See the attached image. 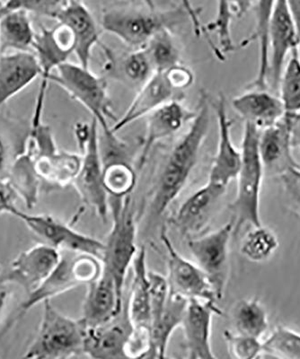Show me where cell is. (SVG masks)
<instances>
[{
    "label": "cell",
    "instance_id": "cell-1",
    "mask_svg": "<svg viewBox=\"0 0 300 359\" xmlns=\"http://www.w3.org/2000/svg\"><path fill=\"white\" fill-rule=\"evenodd\" d=\"M210 127V105L203 96L186 134L174 147L159 174L149 205V219H158L184 190L196 165Z\"/></svg>",
    "mask_w": 300,
    "mask_h": 359
},
{
    "label": "cell",
    "instance_id": "cell-2",
    "mask_svg": "<svg viewBox=\"0 0 300 359\" xmlns=\"http://www.w3.org/2000/svg\"><path fill=\"white\" fill-rule=\"evenodd\" d=\"M260 130L245 123L241 146V166L238 175V190L229 210L234 215V232L238 235L245 226H261L260 194L264 175L259 152Z\"/></svg>",
    "mask_w": 300,
    "mask_h": 359
},
{
    "label": "cell",
    "instance_id": "cell-3",
    "mask_svg": "<svg viewBox=\"0 0 300 359\" xmlns=\"http://www.w3.org/2000/svg\"><path fill=\"white\" fill-rule=\"evenodd\" d=\"M60 252L62 256L57 267L36 290L28 294L27 299L18 307L15 318L6 323L3 332L11 328L14 323L37 304L52 300L53 297L74 290L81 285H88L97 280L103 273V262L95 256L69 251Z\"/></svg>",
    "mask_w": 300,
    "mask_h": 359
},
{
    "label": "cell",
    "instance_id": "cell-4",
    "mask_svg": "<svg viewBox=\"0 0 300 359\" xmlns=\"http://www.w3.org/2000/svg\"><path fill=\"white\" fill-rule=\"evenodd\" d=\"M43 316L25 358L65 359L83 354L85 325L81 320L65 316L50 304H43Z\"/></svg>",
    "mask_w": 300,
    "mask_h": 359
},
{
    "label": "cell",
    "instance_id": "cell-5",
    "mask_svg": "<svg viewBox=\"0 0 300 359\" xmlns=\"http://www.w3.org/2000/svg\"><path fill=\"white\" fill-rule=\"evenodd\" d=\"M109 207L113 215V224L104 243L102 262L104 269L114 278L118 290L123 297L127 273L138 252L136 215L130 195L121 198H111Z\"/></svg>",
    "mask_w": 300,
    "mask_h": 359
},
{
    "label": "cell",
    "instance_id": "cell-6",
    "mask_svg": "<svg viewBox=\"0 0 300 359\" xmlns=\"http://www.w3.org/2000/svg\"><path fill=\"white\" fill-rule=\"evenodd\" d=\"M55 70L56 74L50 76V82L59 86L87 109L107 137H116L108 125V120L114 118V115L104 79L81 64L66 62Z\"/></svg>",
    "mask_w": 300,
    "mask_h": 359
},
{
    "label": "cell",
    "instance_id": "cell-7",
    "mask_svg": "<svg viewBox=\"0 0 300 359\" xmlns=\"http://www.w3.org/2000/svg\"><path fill=\"white\" fill-rule=\"evenodd\" d=\"M98 130L97 121L92 118L91 123L86 129L76 133L82 151V163L72 185L82 201L105 222L110 210L109 195L104 185V163Z\"/></svg>",
    "mask_w": 300,
    "mask_h": 359
},
{
    "label": "cell",
    "instance_id": "cell-8",
    "mask_svg": "<svg viewBox=\"0 0 300 359\" xmlns=\"http://www.w3.org/2000/svg\"><path fill=\"white\" fill-rule=\"evenodd\" d=\"M184 14V9L165 12L111 9L104 13L102 28L137 50L146 46L158 32L177 24Z\"/></svg>",
    "mask_w": 300,
    "mask_h": 359
},
{
    "label": "cell",
    "instance_id": "cell-9",
    "mask_svg": "<svg viewBox=\"0 0 300 359\" xmlns=\"http://www.w3.org/2000/svg\"><path fill=\"white\" fill-rule=\"evenodd\" d=\"M234 232L233 220L199 237L188 238L187 246L193 262L208 276L219 300L224 296L231 271L229 245Z\"/></svg>",
    "mask_w": 300,
    "mask_h": 359
},
{
    "label": "cell",
    "instance_id": "cell-10",
    "mask_svg": "<svg viewBox=\"0 0 300 359\" xmlns=\"http://www.w3.org/2000/svg\"><path fill=\"white\" fill-rule=\"evenodd\" d=\"M33 50L41 67V84L31 120V127L35 128L43 123L41 118L50 76L54 69L68 62L70 54L74 53V37L69 29L62 24L53 29L43 28L35 35Z\"/></svg>",
    "mask_w": 300,
    "mask_h": 359
},
{
    "label": "cell",
    "instance_id": "cell-11",
    "mask_svg": "<svg viewBox=\"0 0 300 359\" xmlns=\"http://www.w3.org/2000/svg\"><path fill=\"white\" fill-rule=\"evenodd\" d=\"M161 239L167 250L169 292L188 300L198 299L218 304L219 298L208 276L196 262L184 258L178 252L165 226L161 231Z\"/></svg>",
    "mask_w": 300,
    "mask_h": 359
},
{
    "label": "cell",
    "instance_id": "cell-12",
    "mask_svg": "<svg viewBox=\"0 0 300 359\" xmlns=\"http://www.w3.org/2000/svg\"><path fill=\"white\" fill-rule=\"evenodd\" d=\"M14 217L23 221L43 243L60 251L86 253L101 259L103 258L104 243L79 232L50 215H31L18 210Z\"/></svg>",
    "mask_w": 300,
    "mask_h": 359
},
{
    "label": "cell",
    "instance_id": "cell-13",
    "mask_svg": "<svg viewBox=\"0 0 300 359\" xmlns=\"http://www.w3.org/2000/svg\"><path fill=\"white\" fill-rule=\"evenodd\" d=\"M60 256V250L38 243L20 253L3 271L9 284L20 287L28 296L47 280L58 265Z\"/></svg>",
    "mask_w": 300,
    "mask_h": 359
},
{
    "label": "cell",
    "instance_id": "cell-14",
    "mask_svg": "<svg viewBox=\"0 0 300 359\" xmlns=\"http://www.w3.org/2000/svg\"><path fill=\"white\" fill-rule=\"evenodd\" d=\"M300 37L287 0H276L268 28L269 80L278 89L286 60L296 49Z\"/></svg>",
    "mask_w": 300,
    "mask_h": 359
},
{
    "label": "cell",
    "instance_id": "cell-15",
    "mask_svg": "<svg viewBox=\"0 0 300 359\" xmlns=\"http://www.w3.org/2000/svg\"><path fill=\"white\" fill-rule=\"evenodd\" d=\"M210 104L216 112L219 140L208 182L226 190L233 180L238 177L241 166V150L236 147L232 140V121L229 117L224 95L220 94Z\"/></svg>",
    "mask_w": 300,
    "mask_h": 359
},
{
    "label": "cell",
    "instance_id": "cell-16",
    "mask_svg": "<svg viewBox=\"0 0 300 359\" xmlns=\"http://www.w3.org/2000/svg\"><path fill=\"white\" fill-rule=\"evenodd\" d=\"M222 312L216 303L191 299L185 311L181 328L188 359L216 358L212 347V328L214 316Z\"/></svg>",
    "mask_w": 300,
    "mask_h": 359
},
{
    "label": "cell",
    "instance_id": "cell-17",
    "mask_svg": "<svg viewBox=\"0 0 300 359\" xmlns=\"http://www.w3.org/2000/svg\"><path fill=\"white\" fill-rule=\"evenodd\" d=\"M226 191L207 182L178 208L173 219L174 226L188 238L199 235L208 227Z\"/></svg>",
    "mask_w": 300,
    "mask_h": 359
},
{
    "label": "cell",
    "instance_id": "cell-18",
    "mask_svg": "<svg viewBox=\"0 0 300 359\" xmlns=\"http://www.w3.org/2000/svg\"><path fill=\"white\" fill-rule=\"evenodd\" d=\"M87 287L81 318L86 328L104 325L123 310L124 298L114 278L104 269L100 277Z\"/></svg>",
    "mask_w": 300,
    "mask_h": 359
},
{
    "label": "cell",
    "instance_id": "cell-19",
    "mask_svg": "<svg viewBox=\"0 0 300 359\" xmlns=\"http://www.w3.org/2000/svg\"><path fill=\"white\" fill-rule=\"evenodd\" d=\"M132 331L127 306L110 322L86 328L83 354L95 359L125 358L123 348Z\"/></svg>",
    "mask_w": 300,
    "mask_h": 359
},
{
    "label": "cell",
    "instance_id": "cell-20",
    "mask_svg": "<svg viewBox=\"0 0 300 359\" xmlns=\"http://www.w3.org/2000/svg\"><path fill=\"white\" fill-rule=\"evenodd\" d=\"M289 121L285 115L280 121L260 130L259 152L264 174L280 176L300 168L292 156Z\"/></svg>",
    "mask_w": 300,
    "mask_h": 359
},
{
    "label": "cell",
    "instance_id": "cell-21",
    "mask_svg": "<svg viewBox=\"0 0 300 359\" xmlns=\"http://www.w3.org/2000/svg\"><path fill=\"white\" fill-rule=\"evenodd\" d=\"M55 20L71 32L79 64L89 69L93 49L100 41V33L91 12L83 2H69L56 15Z\"/></svg>",
    "mask_w": 300,
    "mask_h": 359
},
{
    "label": "cell",
    "instance_id": "cell-22",
    "mask_svg": "<svg viewBox=\"0 0 300 359\" xmlns=\"http://www.w3.org/2000/svg\"><path fill=\"white\" fill-rule=\"evenodd\" d=\"M41 76L34 53L0 54V110Z\"/></svg>",
    "mask_w": 300,
    "mask_h": 359
},
{
    "label": "cell",
    "instance_id": "cell-23",
    "mask_svg": "<svg viewBox=\"0 0 300 359\" xmlns=\"http://www.w3.org/2000/svg\"><path fill=\"white\" fill-rule=\"evenodd\" d=\"M194 114L185 110L177 99L149 114L146 117V133L138 160L139 169L145 165L149 153L156 143L177 133Z\"/></svg>",
    "mask_w": 300,
    "mask_h": 359
},
{
    "label": "cell",
    "instance_id": "cell-24",
    "mask_svg": "<svg viewBox=\"0 0 300 359\" xmlns=\"http://www.w3.org/2000/svg\"><path fill=\"white\" fill-rule=\"evenodd\" d=\"M175 91L164 72H155L145 84L140 86L125 114L110 128L111 133L116 134L128 125L146 118L156 109L174 100L172 98Z\"/></svg>",
    "mask_w": 300,
    "mask_h": 359
},
{
    "label": "cell",
    "instance_id": "cell-25",
    "mask_svg": "<svg viewBox=\"0 0 300 359\" xmlns=\"http://www.w3.org/2000/svg\"><path fill=\"white\" fill-rule=\"evenodd\" d=\"M232 107L244 118L245 123L254 124L260 130L282 120L286 111L279 96L264 89H254L237 96Z\"/></svg>",
    "mask_w": 300,
    "mask_h": 359
},
{
    "label": "cell",
    "instance_id": "cell-26",
    "mask_svg": "<svg viewBox=\"0 0 300 359\" xmlns=\"http://www.w3.org/2000/svg\"><path fill=\"white\" fill-rule=\"evenodd\" d=\"M132 268V280L129 299L126 304L128 316L132 326L150 327L151 306H150V286L145 247H140L138 249L134 257Z\"/></svg>",
    "mask_w": 300,
    "mask_h": 359
},
{
    "label": "cell",
    "instance_id": "cell-27",
    "mask_svg": "<svg viewBox=\"0 0 300 359\" xmlns=\"http://www.w3.org/2000/svg\"><path fill=\"white\" fill-rule=\"evenodd\" d=\"M32 156L41 182L56 187L72 184L82 163V155L60 151L58 149Z\"/></svg>",
    "mask_w": 300,
    "mask_h": 359
},
{
    "label": "cell",
    "instance_id": "cell-28",
    "mask_svg": "<svg viewBox=\"0 0 300 359\" xmlns=\"http://www.w3.org/2000/svg\"><path fill=\"white\" fill-rule=\"evenodd\" d=\"M189 300L178 294H171L165 303L161 317L150 327L152 347L149 358H167L169 341L174 332L181 328Z\"/></svg>",
    "mask_w": 300,
    "mask_h": 359
},
{
    "label": "cell",
    "instance_id": "cell-29",
    "mask_svg": "<svg viewBox=\"0 0 300 359\" xmlns=\"http://www.w3.org/2000/svg\"><path fill=\"white\" fill-rule=\"evenodd\" d=\"M35 35L29 13L22 9L6 13L0 20V54L34 53Z\"/></svg>",
    "mask_w": 300,
    "mask_h": 359
},
{
    "label": "cell",
    "instance_id": "cell-30",
    "mask_svg": "<svg viewBox=\"0 0 300 359\" xmlns=\"http://www.w3.org/2000/svg\"><path fill=\"white\" fill-rule=\"evenodd\" d=\"M276 0H257L255 12V27L253 34L243 40L239 47L257 41L259 46V62L257 76L250 85L253 89H266L269 81V49H268V28L271 13Z\"/></svg>",
    "mask_w": 300,
    "mask_h": 359
},
{
    "label": "cell",
    "instance_id": "cell-31",
    "mask_svg": "<svg viewBox=\"0 0 300 359\" xmlns=\"http://www.w3.org/2000/svg\"><path fill=\"white\" fill-rule=\"evenodd\" d=\"M255 0H218L215 18L204 25L207 33L215 34L220 50L229 53L234 50L232 39L231 22L233 19L241 18L250 11Z\"/></svg>",
    "mask_w": 300,
    "mask_h": 359
},
{
    "label": "cell",
    "instance_id": "cell-32",
    "mask_svg": "<svg viewBox=\"0 0 300 359\" xmlns=\"http://www.w3.org/2000/svg\"><path fill=\"white\" fill-rule=\"evenodd\" d=\"M6 181L27 208L36 205L41 182L35 171L33 156L27 150L15 157Z\"/></svg>",
    "mask_w": 300,
    "mask_h": 359
},
{
    "label": "cell",
    "instance_id": "cell-33",
    "mask_svg": "<svg viewBox=\"0 0 300 359\" xmlns=\"http://www.w3.org/2000/svg\"><path fill=\"white\" fill-rule=\"evenodd\" d=\"M233 332L261 339L268 328V314L257 297L239 301L232 310Z\"/></svg>",
    "mask_w": 300,
    "mask_h": 359
},
{
    "label": "cell",
    "instance_id": "cell-34",
    "mask_svg": "<svg viewBox=\"0 0 300 359\" xmlns=\"http://www.w3.org/2000/svg\"><path fill=\"white\" fill-rule=\"evenodd\" d=\"M279 247V240L273 230L263 224L252 226L242 239L240 252L249 262H264L270 259Z\"/></svg>",
    "mask_w": 300,
    "mask_h": 359
},
{
    "label": "cell",
    "instance_id": "cell-35",
    "mask_svg": "<svg viewBox=\"0 0 300 359\" xmlns=\"http://www.w3.org/2000/svg\"><path fill=\"white\" fill-rule=\"evenodd\" d=\"M103 179L105 191L111 198L129 196L136 187L135 170L125 160L104 163Z\"/></svg>",
    "mask_w": 300,
    "mask_h": 359
},
{
    "label": "cell",
    "instance_id": "cell-36",
    "mask_svg": "<svg viewBox=\"0 0 300 359\" xmlns=\"http://www.w3.org/2000/svg\"><path fill=\"white\" fill-rule=\"evenodd\" d=\"M261 357L280 359H300V334L287 328L278 326L261 343Z\"/></svg>",
    "mask_w": 300,
    "mask_h": 359
},
{
    "label": "cell",
    "instance_id": "cell-37",
    "mask_svg": "<svg viewBox=\"0 0 300 359\" xmlns=\"http://www.w3.org/2000/svg\"><path fill=\"white\" fill-rule=\"evenodd\" d=\"M156 72H165L180 64V50L169 29L155 35L145 46Z\"/></svg>",
    "mask_w": 300,
    "mask_h": 359
},
{
    "label": "cell",
    "instance_id": "cell-38",
    "mask_svg": "<svg viewBox=\"0 0 300 359\" xmlns=\"http://www.w3.org/2000/svg\"><path fill=\"white\" fill-rule=\"evenodd\" d=\"M280 99L286 114L300 111V62L296 49L283 67L279 86Z\"/></svg>",
    "mask_w": 300,
    "mask_h": 359
},
{
    "label": "cell",
    "instance_id": "cell-39",
    "mask_svg": "<svg viewBox=\"0 0 300 359\" xmlns=\"http://www.w3.org/2000/svg\"><path fill=\"white\" fill-rule=\"evenodd\" d=\"M121 72L130 84L142 86L151 78L155 69L146 48H140L127 54L121 60Z\"/></svg>",
    "mask_w": 300,
    "mask_h": 359
},
{
    "label": "cell",
    "instance_id": "cell-40",
    "mask_svg": "<svg viewBox=\"0 0 300 359\" xmlns=\"http://www.w3.org/2000/svg\"><path fill=\"white\" fill-rule=\"evenodd\" d=\"M224 339L229 354L233 358L254 359L261 358V339L239 334L233 331H226Z\"/></svg>",
    "mask_w": 300,
    "mask_h": 359
},
{
    "label": "cell",
    "instance_id": "cell-41",
    "mask_svg": "<svg viewBox=\"0 0 300 359\" xmlns=\"http://www.w3.org/2000/svg\"><path fill=\"white\" fill-rule=\"evenodd\" d=\"M5 3L11 11L22 9L29 14L55 19L69 0H6Z\"/></svg>",
    "mask_w": 300,
    "mask_h": 359
},
{
    "label": "cell",
    "instance_id": "cell-42",
    "mask_svg": "<svg viewBox=\"0 0 300 359\" xmlns=\"http://www.w3.org/2000/svg\"><path fill=\"white\" fill-rule=\"evenodd\" d=\"M152 347L151 329L148 326H132L124 345L125 358H149Z\"/></svg>",
    "mask_w": 300,
    "mask_h": 359
},
{
    "label": "cell",
    "instance_id": "cell-43",
    "mask_svg": "<svg viewBox=\"0 0 300 359\" xmlns=\"http://www.w3.org/2000/svg\"><path fill=\"white\" fill-rule=\"evenodd\" d=\"M151 325L161 317L169 296L167 277L158 272L149 271Z\"/></svg>",
    "mask_w": 300,
    "mask_h": 359
},
{
    "label": "cell",
    "instance_id": "cell-44",
    "mask_svg": "<svg viewBox=\"0 0 300 359\" xmlns=\"http://www.w3.org/2000/svg\"><path fill=\"white\" fill-rule=\"evenodd\" d=\"M165 75L175 91L189 88L193 85L194 76L190 69L178 64L165 72Z\"/></svg>",
    "mask_w": 300,
    "mask_h": 359
},
{
    "label": "cell",
    "instance_id": "cell-45",
    "mask_svg": "<svg viewBox=\"0 0 300 359\" xmlns=\"http://www.w3.org/2000/svg\"><path fill=\"white\" fill-rule=\"evenodd\" d=\"M287 201L300 213V184L292 171L280 176Z\"/></svg>",
    "mask_w": 300,
    "mask_h": 359
},
{
    "label": "cell",
    "instance_id": "cell-46",
    "mask_svg": "<svg viewBox=\"0 0 300 359\" xmlns=\"http://www.w3.org/2000/svg\"><path fill=\"white\" fill-rule=\"evenodd\" d=\"M17 154L12 149L11 144L0 133V180H6Z\"/></svg>",
    "mask_w": 300,
    "mask_h": 359
},
{
    "label": "cell",
    "instance_id": "cell-47",
    "mask_svg": "<svg viewBox=\"0 0 300 359\" xmlns=\"http://www.w3.org/2000/svg\"><path fill=\"white\" fill-rule=\"evenodd\" d=\"M18 198L9 182L6 180H0V214L8 213L14 216L18 210L15 206Z\"/></svg>",
    "mask_w": 300,
    "mask_h": 359
},
{
    "label": "cell",
    "instance_id": "cell-48",
    "mask_svg": "<svg viewBox=\"0 0 300 359\" xmlns=\"http://www.w3.org/2000/svg\"><path fill=\"white\" fill-rule=\"evenodd\" d=\"M182 4H183V8L184 9V11L186 12L188 18H190L191 25H193V27L194 33H196L197 36H203L209 41L210 38L206 34L205 29H204V25L200 20V11H198V9L194 8L193 4H191V0H182Z\"/></svg>",
    "mask_w": 300,
    "mask_h": 359
},
{
    "label": "cell",
    "instance_id": "cell-49",
    "mask_svg": "<svg viewBox=\"0 0 300 359\" xmlns=\"http://www.w3.org/2000/svg\"><path fill=\"white\" fill-rule=\"evenodd\" d=\"M289 121L290 143L292 149H298L300 152V111L285 114Z\"/></svg>",
    "mask_w": 300,
    "mask_h": 359
},
{
    "label": "cell",
    "instance_id": "cell-50",
    "mask_svg": "<svg viewBox=\"0 0 300 359\" xmlns=\"http://www.w3.org/2000/svg\"><path fill=\"white\" fill-rule=\"evenodd\" d=\"M11 286L12 285L6 280L4 271H0V316L4 312L9 297H11Z\"/></svg>",
    "mask_w": 300,
    "mask_h": 359
},
{
    "label": "cell",
    "instance_id": "cell-51",
    "mask_svg": "<svg viewBox=\"0 0 300 359\" xmlns=\"http://www.w3.org/2000/svg\"><path fill=\"white\" fill-rule=\"evenodd\" d=\"M300 37V0H287Z\"/></svg>",
    "mask_w": 300,
    "mask_h": 359
},
{
    "label": "cell",
    "instance_id": "cell-52",
    "mask_svg": "<svg viewBox=\"0 0 300 359\" xmlns=\"http://www.w3.org/2000/svg\"><path fill=\"white\" fill-rule=\"evenodd\" d=\"M292 174L294 175L300 184V168L292 170Z\"/></svg>",
    "mask_w": 300,
    "mask_h": 359
},
{
    "label": "cell",
    "instance_id": "cell-53",
    "mask_svg": "<svg viewBox=\"0 0 300 359\" xmlns=\"http://www.w3.org/2000/svg\"><path fill=\"white\" fill-rule=\"evenodd\" d=\"M296 55H298L299 60V62H300V41H299L298 47H296Z\"/></svg>",
    "mask_w": 300,
    "mask_h": 359
},
{
    "label": "cell",
    "instance_id": "cell-54",
    "mask_svg": "<svg viewBox=\"0 0 300 359\" xmlns=\"http://www.w3.org/2000/svg\"><path fill=\"white\" fill-rule=\"evenodd\" d=\"M69 2H83V0H69Z\"/></svg>",
    "mask_w": 300,
    "mask_h": 359
}]
</instances>
